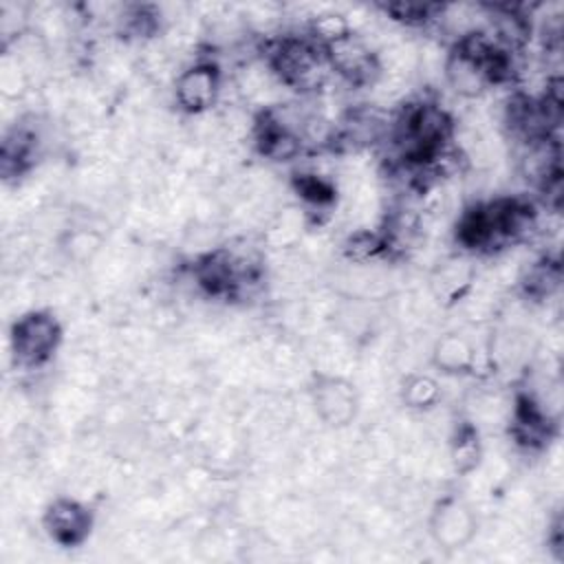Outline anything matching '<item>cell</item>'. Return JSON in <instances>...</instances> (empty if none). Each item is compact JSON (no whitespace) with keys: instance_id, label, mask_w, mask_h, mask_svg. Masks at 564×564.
Returning <instances> with one entry per match:
<instances>
[{"instance_id":"cell-7","label":"cell","mask_w":564,"mask_h":564,"mask_svg":"<svg viewBox=\"0 0 564 564\" xmlns=\"http://www.w3.org/2000/svg\"><path fill=\"white\" fill-rule=\"evenodd\" d=\"M478 350L463 333H445L432 346V361L447 375H458L476 368Z\"/></svg>"},{"instance_id":"cell-5","label":"cell","mask_w":564,"mask_h":564,"mask_svg":"<svg viewBox=\"0 0 564 564\" xmlns=\"http://www.w3.org/2000/svg\"><path fill=\"white\" fill-rule=\"evenodd\" d=\"M432 538L443 549H458L476 533V518L471 509L458 498H445L436 505L430 520Z\"/></svg>"},{"instance_id":"cell-2","label":"cell","mask_w":564,"mask_h":564,"mask_svg":"<svg viewBox=\"0 0 564 564\" xmlns=\"http://www.w3.org/2000/svg\"><path fill=\"white\" fill-rule=\"evenodd\" d=\"M223 95V77L212 59H196L174 79V99L192 117L209 112Z\"/></svg>"},{"instance_id":"cell-6","label":"cell","mask_w":564,"mask_h":564,"mask_svg":"<svg viewBox=\"0 0 564 564\" xmlns=\"http://www.w3.org/2000/svg\"><path fill=\"white\" fill-rule=\"evenodd\" d=\"M443 82L458 95L460 99H478L489 88H494V79L489 75V68L460 51L452 46V51L445 55L443 66Z\"/></svg>"},{"instance_id":"cell-3","label":"cell","mask_w":564,"mask_h":564,"mask_svg":"<svg viewBox=\"0 0 564 564\" xmlns=\"http://www.w3.org/2000/svg\"><path fill=\"white\" fill-rule=\"evenodd\" d=\"M313 410L319 421L330 427L352 423L359 410V394L355 386L341 375H319L313 386Z\"/></svg>"},{"instance_id":"cell-4","label":"cell","mask_w":564,"mask_h":564,"mask_svg":"<svg viewBox=\"0 0 564 564\" xmlns=\"http://www.w3.org/2000/svg\"><path fill=\"white\" fill-rule=\"evenodd\" d=\"M42 522L53 542L62 546H77L93 529V513L75 498H55L46 507Z\"/></svg>"},{"instance_id":"cell-9","label":"cell","mask_w":564,"mask_h":564,"mask_svg":"<svg viewBox=\"0 0 564 564\" xmlns=\"http://www.w3.org/2000/svg\"><path fill=\"white\" fill-rule=\"evenodd\" d=\"M482 456L478 434L474 427H460L454 436V443L449 447V463L458 474H469L476 469L478 460Z\"/></svg>"},{"instance_id":"cell-1","label":"cell","mask_w":564,"mask_h":564,"mask_svg":"<svg viewBox=\"0 0 564 564\" xmlns=\"http://www.w3.org/2000/svg\"><path fill=\"white\" fill-rule=\"evenodd\" d=\"M62 341L59 322L46 311L20 315L11 328V350L22 368H37L53 357Z\"/></svg>"},{"instance_id":"cell-8","label":"cell","mask_w":564,"mask_h":564,"mask_svg":"<svg viewBox=\"0 0 564 564\" xmlns=\"http://www.w3.org/2000/svg\"><path fill=\"white\" fill-rule=\"evenodd\" d=\"M401 399H403L405 408H410V410H427L438 403L441 386L436 379H432L427 375H410L403 381Z\"/></svg>"}]
</instances>
